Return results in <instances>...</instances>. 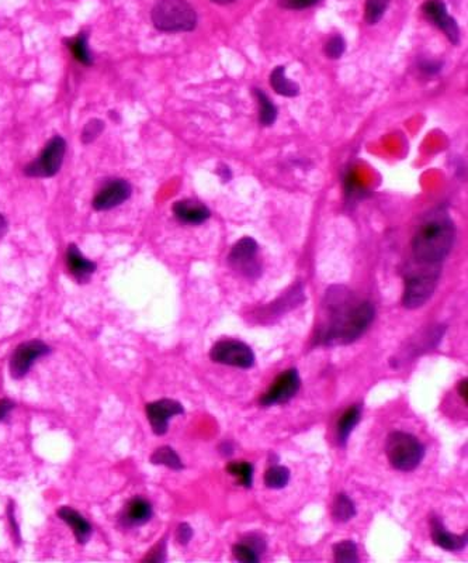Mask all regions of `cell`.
<instances>
[{
    "instance_id": "cell-1",
    "label": "cell",
    "mask_w": 468,
    "mask_h": 563,
    "mask_svg": "<svg viewBox=\"0 0 468 563\" xmlns=\"http://www.w3.org/2000/svg\"><path fill=\"white\" fill-rule=\"evenodd\" d=\"M370 302H356L343 286H332L325 296L323 316L316 341L322 345H346L356 341L374 320Z\"/></svg>"
},
{
    "instance_id": "cell-2",
    "label": "cell",
    "mask_w": 468,
    "mask_h": 563,
    "mask_svg": "<svg viewBox=\"0 0 468 563\" xmlns=\"http://www.w3.org/2000/svg\"><path fill=\"white\" fill-rule=\"evenodd\" d=\"M455 239L456 227L453 220L446 212L438 210L418 229L412 241L413 255L423 265H436L449 255Z\"/></svg>"
},
{
    "instance_id": "cell-3",
    "label": "cell",
    "mask_w": 468,
    "mask_h": 563,
    "mask_svg": "<svg viewBox=\"0 0 468 563\" xmlns=\"http://www.w3.org/2000/svg\"><path fill=\"white\" fill-rule=\"evenodd\" d=\"M152 21L163 33L191 31L197 24V14L187 0H156Z\"/></svg>"
},
{
    "instance_id": "cell-4",
    "label": "cell",
    "mask_w": 468,
    "mask_h": 563,
    "mask_svg": "<svg viewBox=\"0 0 468 563\" xmlns=\"http://www.w3.org/2000/svg\"><path fill=\"white\" fill-rule=\"evenodd\" d=\"M386 454L395 469L411 472L420 465L425 457V448L413 435L395 431L387 437Z\"/></svg>"
},
{
    "instance_id": "cell-5",
    "label": "cell",
    "mask_w": 468,
    "mask_h": 563,
    "mask_svg": "<svg viewBox=\"0 0 468 563\" xmlns=\"http://www.w3.org/2000/svg\"><path fill=\"white\" fill-rule=\"evenodd\" d=\"M67 153V141L61 136H55L51 138L41 155L35 161L30 162L24 173L28 177H52L55 176L62 166V162Z\"/></svg>"
},
{
    "instance_id": "cell-6",
    "label": "cell",
    "mask_w": 468,
    "mask_h": 563,
    "mask_svg": "<svg viewBox=\"0 0 468 563\" xmlns=\"http://www.w3.org/2000/svg\"><path fill=\"white\" fill-rule=\"evenodd\" d=\"M439 280L438 269L433 270H420L412 273L406 278L405 282V293H403V306L406 309H418L422 307L433 295Z\"/></svg>"
},
{
    "instance_id": "cell-7",
    "label": "cell",
    "mask_w": 468,
    "mask_h": 563,
    "mask_svg": "<svg viewBox=\"0 0 468 563\" xmlns=\"http://www.w3.org/2000/svg\"><path fill=\"white\" fill-rule=\"evenodd\" d=\"M210 356L214 362L249 369L255 365V354L249 345L242 341L223 339L213 345Z\"/></svg>"
},
{
    "instance_id": "cell-8",
    "label": "cell",
    "mask_w": 468,
    "mask_h": 563,
    "mask_svg": "<svg viewBox=\"0 0 468 563\" xmlns=\"http://www.w3.org/2000/svg\"><path fill=\"white\" fill-rule=\"evenodd\" d=\"M51 352V348L40 341V339H33V341H27L20 344L10 359V375L13 379L18 381L23 379L28 371L31 369V366L34 365V362L45 355H48Z\"/></svg>"
},
{
    "instance_id": "cell-9",
    "label": "cell",
    "mask_w": 468,
    "mask_h": 563,
    "mask_svg": "<svg viewBox=\"0 0 468 563\" xmlns=\"http://www.w3.org/2000/svg\"><path fill=\"white\" fill-rule=\"evenodd\" d=\"M259 245L250 237H245L236 242L230 253L228 262L239 273L246 278H257L262 272L260 262L257 261Z\"/></svg>"
},
{
    "instance_id": "cell-10",
    "label": "cell",
    "mask_w": 468,
    "mask_h": 563,
    "mask_svg": "<svg viewBox=\"0 0 468 563\" xmlns=\"http://www.w3.org/2000/svg\"><path fill=\"white\" fill-rule=\"evenodd\" d=\"M301 379L297 369H289L283 372L272 385V388L260 399L262 405L270 407L280 403L290 402L300 390Z\"/></svg>"
},
{
    "instance_id": "cell-11",
    "label": "cell",
    "mask_w": 468,
    "mask_h": 563,
    "mask_svg": "<svg viewBox=\"0 0 468 563\" xmlns=\"http://www.w3.org/2000/svg\"><path fill=\"white\" fill-rule=\"evenodd\" d=\"M133 193L131 185L124 179H113L107 182L94 196L93 209L96 212L111 210L130 199Z\"/></svg>"
},
{
    "instance_id": "cell-12",
    "label": "cell",
    "mask_w": 468,
    "mask_h": 563,
    "mask_svg": "<svg viewBox=\"0 0 468 563\" xmlns=\"http://www.w3.org/2000/svg\"><path fill=\"white\" fill-rule=\"evenodd\" d=\"M428 20L436 24L449 38L450 43L459 44L460 41V28L457 21L447 13L446 3L442 0H428L422 7Z\"/></svg>"
},
{
    "instance_id": "cell-13",
    "label": "cell",
    "mask_w": 468,
    "mask_h": 563,
    "mask_svg": "<svg viewBox=\"0 0 468 563\" xmlns=\"http://www.w3.org/2000/svg\"><path fill=\"white\" fill-rule=\"evenodd\" d=\"M183 405L176 400L162 399L157 402L147 404V415L151 422L152 431L156 435H163L167 432L169 420L174 415L183 414Z\"/></svg>"
},
{
    "instance_id": "cell-14",
    "label": "cell",
    "mask_w": 468,
    "mask_h": 563,
    "mask_svg": "<svg viewBox=\"0 0 468 563\" xmlns=\"http://www.w3.org/2000/svg\"><path fill=\"white\" fill-rule=\"evenodd\" d=\"M173 213L176 219L189 226H199L206 223L211 217V212L207 206H204L201 202L194 200V199H186V200H179L173 204Z\"/></svg>"
},
{
    "instance_id": "cell-15",
    "label": "cell",
    "mask_w": 468,
    "mask_h": 563,
    "mask_svg": "<svg viewBox=\"0 0 468 563\" xmlns=\"http://www.w3.org/2000/svg\"><path fill=\"white\" fill-rule=\"evenodd\" d=\"M430 527H432V540L433 542L447 551H462L466 548L467 545V532H464L463 535H456L449 532L442 520L438 517H433L430 521Z\"/></svg>"
},
{
    "instance_id": "cell-16",
    "label": "cell",
    "mask_w": 468,
    "mask_h": 563,
    "mask_svg": "<svg viewBox=\"0 0 468 563\" xmlns=\"http://www.w3.org/2000/svg\"><path fill=\"white\" fill-rule=\"evenodd\" d=\"M67 265L71 275L78 280L79 283L89 282L90 276L97 269V265L93 261L84 258L75 244H71L67 249Z\"/></svg>"
},
{
    "instance_id": "cell-17",
    "label": "cell",
    "mask_w": 468,
    "mask_h": 563,
    "mask_svg": "<svg viewBox=\"0 0 468 563\" xmlns=\"http://www.w3.org/2000/svg\"><path fill=\"white\" fill-rule=\"evenodd\" d=\"M152 517V505L143 497L133 498L124 511L123 521L127 527H140L148 523Z\"/></svg>"
},
{
    "instance_id": "cell-18",
    "label": "cell",
    "mask_w": 468,
    "mask_h": 563,
    "mask_svg": "<svg viewBox=\"0 0 468 563\" xmlns=\"http://www.w3.org/2000/svg\"><path fill=\"white\" fill-rule=\"evenodd\" d=\"M58 515L64 523H67L72 528L79 544H86L89 541L91 531H93L91 525L82 514H79L77 510L65 505L58 510Z\"/></svg>"
},
{
    "instance_id": "cell-19",
    "label": "cell",
    "mask_w": 468,
    "mask_h": 563,
    "mask_svg": "<svg viewBox=\"0 0 468 563\" xmlns=\"http://www.w3.org/2000/svg\"><path fill=\"white\" fill-rule=\"evenodd\" d=\"M270 84L274 89L276 93L286 96V97H294L300 93V86L294 81H290L286 77V68L284 67H276L272 74H270Z\"/></svg>"
},
{
    "instance_id": "cell-20",
    "label": "cell",
    "mask_w": 468,
    "mask_h": 563,
    "mask_svg": "<svg viewBox=\"0 0 468 563\" xmlns=\"http://www.w3.org/2000/svg\"><path fill=\"white\" fill-rule=\"evenodd\" d=\"M362 411H363V407L360 404H356V405L350 407L349 410H346V412L342 415V418L338 424V438L342 445H345L347 442L352 431L359 424V421L362 418Z\"/></svg>"
},
{
    "instance_id": "cell-21",
    "label": "cell",
    "mask_w": 468,
    "mask_h": 563,
    "mask_svg": "<svg viewBox=\"0 0 468 563\" xmlns=\"http://www.w3.org/2000/svg\"><path fill=\"white\" fill-rule=\"evenodd\" d=\"M65 43H67L68 48L72 51V54L78 62H80L82 65H86V67L93 65V55L89 50L86 33H79L78 35L67 40Z\"/></svg>"
},
{
    "instance_id": "cell-22",
    "label": "cell",
    "mask_w": 468,
    "mask_h": 563,
    "mask_svg": "<svg viewBox=\"0 0 468 563\" xmlns=\"http://www.w3.org/2000/svg\"><path fill=\"white\" fill-rule=\"evenodd\" d=\"M355 515H356L355 503L345 493L338 494V497L333 503V508H332V517L335 518V521L346 523V521L352 520Z\"/></svg>"
},
{
    "instance_id": "cell-23",
    "label": "cell",
    "mask_w": 468,
    "mask_h": 563,
    "mask_svg": "<svg viewBox=\"0 0 468 563\" xmlns=\"http://www.w3.org/2000/svg\"><path fill=\"white\" fill-rule=\"evenodd\" d=\"M151 462L154 465H163L166 468H170L173 471H180L183 469V464L176 454V451L170 447H160L155 452L151 455Z\"/></svg>"
},
{
    "instance_id": "cell-24",
    "label": "cell",
    "mask_w": 468,
    "mask_h": 563,
    "mask_svg": "<svg viewBox=\"0 0 468 563\" xmlns=\"http://www.w3.org/2000/svg\"><path fill=\"white\" fill-rule=\"evenodd\" d=\"M253 92H255V94H256V97H257V102H259V106H260V111H259V120H260V123H262L263 126H266V127L274 124V121H276V119H277V109H276V106H274L273 102L266 96V93H264L263 90L255 89Z\"/></svg>"
},
{
    "instance_id": "cell-25",
    "label": "cell",
    "mask_w": 468,
    "mask_h": 563,
    "mask_svg": "<svg viewBox=\"0 0 468 563\" xmlns=\"http://www.w3.org/2000/svg\"><path fill=\"white\" fill-rule=\"evenodd\" d=\"M290 482V471L286 466L274 465L264 474V484L269 488H283Z\"/></svg>"
},
{
    "instance_id": "cell-26",
    "label": "cell",
    "mask_w": 468,
    "mask_h": 563,
    "mask_svg": "<svg viewBox=\"0 0 468 563\" xmlns=\"http://www.w3.org/2000/svg\"><path fill=\"white\" fill-rule=\"evenodd\" d=\"M333 554L335 559L340 563H356L359 562L357 557V547L353 541L346 540L333 547Z\"/></svg>"
},
{
    "instance_id": "cell-27",
    "label": "cell",
    "mask_w": 468,
    "mask_h": 563,
    "mask_svg": "<svg viewBox=\"0 0 468 563\" xmlns=\"http://www.w3.org/2000/svg\"><path fill=\"white\" fill-rule=\"evenodd\" d=\"M230 475H233L245 487H252L253 483V466L245 461L231 462L227 468Z\"/></svg>"
},
{
    "instance_id": "cell-28",
    "label": "cell",
    "mask_w": 468,
    "mask_h": 563,
    "mask_svg": "<svg viewBox=\"0 0 468 563\" xmlns=\"http://www.w3.org/2000/svg\"><path fill=\"white\" fill-rule=\"evenodd\" d=\"M390 6V0H367L364 18L369 24H377Z\"/></svg>"
},
{
    "instance_id": "cell-29",
    "label": "cell",
    "mask_w": 468,
    "mask_h": 563,
    "mask_svg": "<svg viewBox=\"0 0 468 563\" xmlns=\"http://www.w3.org/2000/svg\"><path fill=\"white\" fill-rule=\"evenodd\" d=\"M103 130H104V123H103L100 119H93V120H90V121L83 127V130H82V136H80L82 143H83V144H91V143H94V141L100 137V134L103 133Z\"/></svg>"
},
{
    "instance_id": "cell-30",
    "label": "cell",
    "mask_w": 468,
    "mask_h": 563,
    "mask_svg": "<svg viewBox=\"0 0 468 563\" xmlns=\"http://www.w3.org/2000/svg\"><path fill=\"white\" fill-rule=\"evenodd\" d=\"M234 557L239 561V562L245 563H256L259 562L260 555L259 552H256L249 544H236L234 547Z\"/></svg>"
},
{
    "instance_id": "cell-31",
    "label": "cell",
    "mask_w": 468,
    "mask_h": 563,
    "mask_svg": "<svg viewBox=\"0 0 468 563\" xmlns=\"http://www.w3.org/2000/svg\"><path fill=\"white\" fill-rule=\"evenodd\" d=\"M345 51H346V41L343 40L342 35H333L332 38H329V41L325 45V54L332 60L340 58L345 54Z\"/></svg>"
},
{
    "instance_id": "cell-32",
    "label": "cell",
    "mask_w": 468,
    "mask_h": 563,
    "mask_svg": "<svg viewBox=\"0 0 468 563\" xmlns=\"http://www.w3.org/2000/svg\"><path fill=\"white\" fill-rule=\"evenodd\" d=\"M280 4L284 9H290V10H303V9H308L313 4L319 3L321 0H279Z\"/></svg>"
},
{
    "instance_id": "cell-33",
    "label": "cell",
    "mask_w": 468,
    "mask_h": 563,
    "mask_svg": "<svg viewBox=\"0 0 468 563\" xmlns=\"http://www.w3.org/2000/svg\"><path fill=\"white\" fill-rule=\"evenodd\" d=\"M191 537H193V530H191V527H190L189 524L183 523V524H180V525L177 527V531H176V538H177L179 544H182V545H187V544L190 542Z\"/></svg>"
},
{
    "instance_id": "cell-34",
    "label": "cell",
    "mask_w": 468,
    "mask_h": 563,
    "mask_svg": "<svg viewBox=\"0 0 468 563\" xmlns=\"http://www.w3.org/2000/svg\"><path fill=\"white\" fill-rule=\"evenodd\" d=\"M165 559H166V541L162 540V542L156 545L155 550L151 552L150 557L145 558V561H151V562H163Z\"/></svg>"
},
{
    "instance_id": "cell-35",
    "label": "cell",
    "mask_w": 468,
    "mask_h": 563,
    "mask_svg": "<svg viewBox=\"0 0 468 563\" xmlns=\"http://www.w3.org/2000/svg\"><path fill=\"white\" fill-rule=\"evenodd\" d=\"M7 514H9V521H10V525H11L13 540H14V541H16V544L18 545V544H20V541H21V538H20V530H18V525H17V523H16V520H14V508H13L11 503H10L9 508H7Z\"/></svg>"
},
{
    "instance_id": "cell-36",
    "label": "cell",
    "mask_w": 468,
    "mask_h": 563,
    "mask_svg": "<svg viewBox=\"0 0 468 563\" xmlns=\"http://www.w3.org/2000/svg\"><path fill=\"white\" fill-rule=\"evenodd\" d=\"M420 68L425 74H438L442 70V62H432V61H426L420 64Z\"/></svg>"
},
{
    "instance_id": "cell-37",
    "label": "cell",
    "mask_w": 468,
    "mask_h": 563,
    "mask_svg": "<svg viewBox=\"0 0 468 563\" xmlns=\"http://www.w3.org/2000/svg\"><path fill=\"white\" fill-rule=\"evenodd\" d=\"M13 408H14V403L11 400H9V399L0 400V421L6 420Z\"/></svg>"
},
{
    "instance_id": "cell-38",
    "label": "cell",
    "mask_w": 468,
    "mask_h": 563,
    "mask_svg": "<svg viewBox=\"0 0 468 563\" xmlns=\"http://www.w3.org/2000/svg\"><path fill=\"white\" fill-rule=\"evenodd\" d=\"M6 233H7V222H6V219L0 214V239H3V237L6 236Z\"/></svg>"
},
{
    "instance_id": "cell-39",
    "label": "cell",
    "mask_w": 468,
    "mask_h": 563,
    "mask_svg": "<svg viewBox=\"0 0 468 563\" xmlns=\"http://www.w3.org/2000/svg\"><path fill=\"white\" fill-rule=\"evenodd\" d=\"M221 169H223V172L220 170V175H221V177H223L224 180H230V179H231V170H230V168H228V166H225V165H223V166H221Z\"/></svg>"
},
{
    "instance_id": "cell-40",
    "label": "cell",
    "mask_w": 468,
    "mask_h": 563,
    "mask_svg": "<svg viewBox=\"0 0 468 563\" xmlns=\"http://www.w3.org/2000/svg\"><path fill=\"white\" fill-rule=\"evenodd\" d=\"M460 393H462L464 402L467 403V381H463L460 383Z\"/></svg>"
},
{
    "instance_id": "cell-41",
    "label": "cell",
    "mask_w": 468,
    "mask_h": 563,
    "mask_svg": "<svg viewBox=\"0 0 468 563\" xmlns=\"http://www.w3.org/2000/svg\"><path fill=\"white\" fill-rule=\"evenodd\" d=\"M221 451H223V454L224 455H231L233 454V448H231V445L230 444H227V442H224L223 445H221V448H220Z\"/></svg>"
},
{
    "instance_id": "cell-42",
    "label": "cell",
    "mask_w": 468,
    "mask_h": 563,
    "mask_svg": "<svg viewBox=\"0 0 468 563\" xmlns=\"http://www.w3.org/2000/svg\"><path fill=\"white\" fill-rule=\"evenodd\" d=\"M213 1H216L218 4H230V3H234L236 0H213Z\"/></svg>"
}]
</instances>
